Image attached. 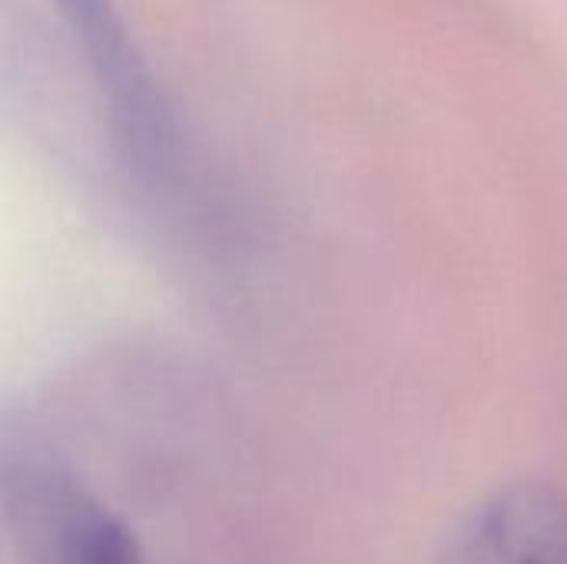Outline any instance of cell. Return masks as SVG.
<instances>
[{
	"label": "cell",
	"mask_w": 567,
	"mask_h": 564,
	"mask_svg": "<svg viewBox=\"0 0 567 564\" xmlns=\"http://www.w3.org/2000/svg\"><path fill=\"white\" fill-rule=\"evenodd\" d=\"M449 564H567V499L548 485L488 495L455 535Z\"/></svg>",
	"instance_id": "obj_2"
},
{
	"label": "cell",
	"mask_w": 567,
	"mask_h": 564,
	"mask_svg": "<svg viewBox=\"0 0 567 564\" xmlns=\"http://www.w3.org/2000/svg\"><path fill=\"white\" fill-rule=\"evenodd\" d=\"M7 512L33 564H143L133 532L60 469H20L7 489Z\"/></svg>",
	"instance_id": "obj_1"
}]
</instances>
